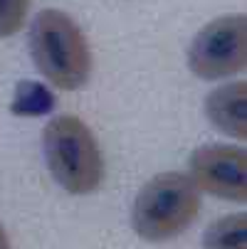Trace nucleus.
Segmentation results:
<instances>
[{"mask_svg": "<svg viewBox=\"0 0 247 249\" xmlns=\"http://www.w3.org/2000/svg\"><path fill=\"white\" fill-rule=\"evenodd\" d=\"M247 217L228 215L210 225L203 234V249H247Z\"/></svg>", "mask_w": 247, "mask_h": 249, "instance_id": "7", "label": "nucleus"}, {"mask_svg": "<svg viewBox=\"0 0 247 249\" xmlns=\"http://www.w3.org/2000/svg\"><path fill=\"white\" fill-rule=\"evenodd\" d=\"M190 180L198 190L232 202L247 200L245 151L237 146H203L190 156Z\"/></svg>", "mask_w": 247, "mask_h": 249, "instance_id": "5", "label": "nucleus"}, {"mask_svg": "<svg viewBox=\"0 0 247 249\" xmlns=\"http://www.w3.org/2000/svg\"><path fill=\"white\" fill-rule=\"evenodd\" d=\"M200 212V190L186 173H161L133 200L131 225L146 242H168L186 232Z\"/></svg>", "mask_w": 247, "mask_h": 249, "instance_id": "2", "label": "nucleus"}, {"mask_svg": "<svg viewBox=\"0 0 247 249\" xmlns=\"http://www.w3.org/2000/svg\"><path fill=\"white\" fill-rule=\"evenodd\" d=\"M0 249H10V239H8V234H5L3 225H0Z\"/></svg>", "mask_w": 247, "mask_h": 249, "instance_id": "9", "label": "nucleus"}, {"mask_svg": "<svg viewBox=\"0 0 247 249\" xmlns=\"http://www.w3.org/2000/svg\"><path fill=\"white\" fill-rule=\"evenodd\" d=\"M247 64V20L228 15L208 22L190 42L188 67L200 79H225L240 74Z\"/></svg>", "mask_w": 247, "mask_h": 249, "instance_id": "4", "label": "nucleus"}, {"mask_svg": "<svg viewBox=\"0 0 247 249\" xmlns=\"http://www.w3.org/2000/svg\"><path fill=\"white\" fill-rule=\"evenodd\" d=\"M45 160L69 195H89L104 180V158L92 128L77 116H55L42 131Z\"/></svg>", "mask_w": 247, "mask_h": 249, "instance_id": "3", "label": "nucleus"}, {"mask_svg": "<svg viewBox=\"0 0 247 249\" xmlns=\"http://www.w3.org/2000/svg\"><path fill=\"white\" fill-rule=\"evenodd\" d=\"M30 0H0V37H13L25 25Z\"/></svg>", "mask_w": 247, "mask_h": 249, "instance_id": "8", "label": "nucleus"}, {"mask_svg": "<svg viewBox=\"0 0 247 249\" xmlns=\"http://www.w3.org/2000/svg\"><path fill=\"white\" fill-rule=\"evenodd\" d=\"M30 54L40 74L62 91L89 82L92 52L79 25L62 10H42L30 27Z\"/></svg>", "mask_w": 247, "mask_h": 249, "instance_id": "1", "label": "nucleus"}, {"mask_svg": "<svg viewBox=\"0 0 247 249\" xmlns=\"http://www.w3.org/2000/svg\"><path fill=\"white\" fill-rule=\"evenodd\" d=\"M205 114L215 128H220L223 133L232 138L245 141L247 136V116H245L247 114V84L245 79L210 91L205 99Z\"/></svg>", "mask_w": 247, "mask_h": 249, "instance_id": "6", "label": "nucleus"}]
</instances>
